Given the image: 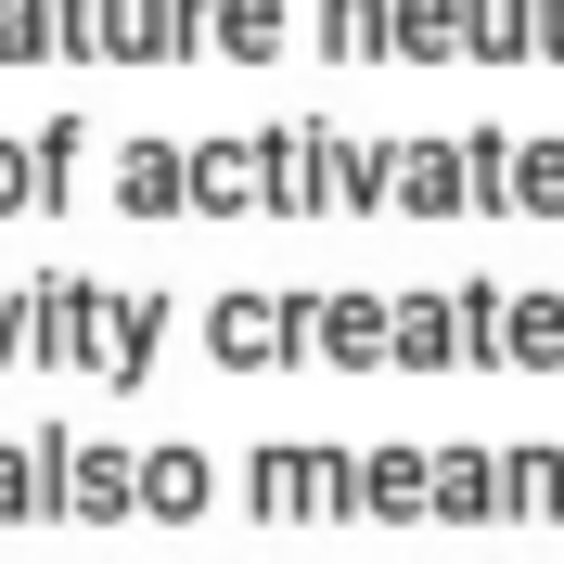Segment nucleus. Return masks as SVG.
I'll list each match as a JSON object with an SVG mask.
<instances>
[{"instance_id":"6","label":"nucleus","mask_w":564,"mask_h":564,"mask_svg":"<svg viewBox=\"0 0 564 564\" xmlns=\"http://www.w3.org/2000/svg\"><path fill=\"white\" fill-rule=\"evenodd\" d=\"M218 13H231V26H218L231 52H282V0H218Z\"/></svg>"},{"instance_id":"12","label":"nucleus","mask_w":564,"mask_h":564,"mask_svg":"<svg viewBox=\"0 0 564 564\" xmlns=\"http://www.w3.org/2000/svg\"><path fill=\"white\" fill-rule=\"evenodd\" d=\"M13 193H26V167H13V154H0V206H13Z\"/></svg>"},{"instance_id":"1","label":"nucleus","mask_w":564,"mask_h":564,"mask_svg":"<svg viewBox=\"0 0 564 564\" xmlns=\"http://www.w3.org/2000/svg\"><path fill=\"white\" fill-rule=\"evenodd\" d=\"M154 321H167V308H154V295H129V308H116V334H104V347H90V372H104V386H129L141 359H154Z\"/></svg>"},{"instance_id":"4","label":"nucleus","mask_w":564,"mask_h":564,"mask_svg":"<svg viewBox=\"0 0 564 564\" xmlns=\"http://www.w3.org/2000/svg\"><path fill=\"white\" fill-rule=\"evenodd\" d=\"M180 180H193V167H180L167 141H141V154H129V206H141V218H167V206H180Z\"/></svg>"},{"instance_id":"2","label":"nucleus","mask_w":564,"mask_h":564,"mask_svg":"<svg viewBox=\"0 0 564 564\" xmlns=\"http://www.w3.org/2000/svg\"><path fill=\"white\" fill-rule=\"evenodd\" d=\"M141 500H154V513H193V500H206V462H193V449H154V462H141Z\"/></svg>"},{"instance_id":"11","label":"nucleus","mask_w":564,"mask_h":564,"mask_svg":"<svg viewBox=\"0 0 564 564\" xmlns=\"http://www.w3.org/2000/svg\"><path fill=\"white\" fill-rule=\"evenodd\" d=\"M52 13H65V26H52V39H65L77 65H90V52H104V0H52Z\"/></svg>"},{"instance_id":"3","label":"nucleus","mask_w":564,"mask_h":564,"mask_svg":"<svg viewBox=\"0 0 564 564\" xmlns=\"http://www.w3.org/2000/svg\"><path fill=\"white\" fill-rule=\"evenodd\" d=\"M321 321H334V334H321L334 359H386V308H372V295H334Z\"/></svg>"},{"instance_id":"10","label":"nucleus","mask_w":564,"mask_h":564,"mask_svg":"<svg viewBox=\"0 0 564 564\" xmlns=\"http://www.w3.org/2000/svg\"><path fill=\"white\" fill-rule=\"evenodd\" d=\"M475 500H488V475L449 449V462H436V513H449V527H475Z\"/></svg>"},{"instance_id":"5","label":"nucleus","mask_w":564,"mask_h":564,"mask_svg":"<svg viewBox=\"0 0 564 564\" xmlns=\"http://www.w3.org/2000/svg\"><path fill=\"white\" fill-rule=\"evenodd\" d=\"M386 347H398V359H449V308H436V295H411V308L386 321Z\"/></svg>"},{"instance_id":"8","label":"nucleus","mask_w":564,"mask_h":564,"mask_svg":"<svg viewBox=\"0 0 564 564\" xmlns=\"http://www.w3.org/2000/svg\"><path fill=\"white\" fill-rule=\"evenodd\" d=\"M334 13V52H386V0H321Z\"/></svg>"},{"instance_id":"9","label":"nucleus","mask_w":564,"mask_h":564,"mask_svg":"<svg viewBox=\"0 0 564 564\" xmlns=\"http://www.w3.org/2000/svg\"><path fill=\"white\" fill-rule=\"evenodd\" d=\"M449 39H462L449 0H398V52H449Z\"/></svg>"},{"instance_id":"7","label":"nucleus","mask_w":564,"mask_h":564,"mask_svg":"<svg viewBox=\"0 0 564 564\" xmlns=\"http://www.w3.org/2000/svg\"><path fill=\"white\" fill-rule=\"evenodd\" d=\"M500 321H513V334H500L513 359H564V308H500Z\"/></svg>"}]
</instances>
